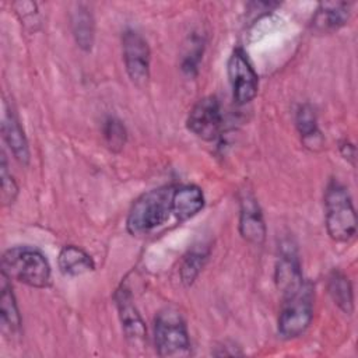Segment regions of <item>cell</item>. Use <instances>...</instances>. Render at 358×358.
<instances>
[{
  "label": "cell",
  "instance_id": "obj_7",
  "mask_svg": "<svg viewBox=\"0 0 358 358\" xmlns=\"http://www.w3.org/2000/svg\"><path fill=\"white\" fill-rule=\"evenodd\" d=\"M228 77L236 103H248L256 96L259 78L248 59V55L241 48L234 49L229 56Z\"/></svg>",
  "mask_w": 358,
  "mask_h": 358
},
{
  "label": "cell",
  "instance_id": "obj_15",
  "mask_svg": "<svg viewBox=\"0 0 358 358\" xmlns=\"http://www.w3.org/2000/svg\"><path fill=\"white\" fill-rule=\"evenodd\" d=\"M0 322L1 330L8 336L20 333L21 316L17 308V302L13 289L8 284V277L1 271L0 275Z\"/></svg>",
  "mask_w": 358,
  "mask_h": 358
},
{
  "label": "cell",
  "instance_id": "obj_23",
  "mask_svg": "<svg viewBox=\"0 0 358 358\" xmlns=\"http://www.w3.org/2000/svg\"><path fill=\"white\" fill-rule=\"evenodd\" d=\"M190 48L186 50L183 60H182V69L187 74H193L197 70L200 57L203 55V39L200 36L193 35L189 39Z\"/></svg>",
  "mask_w": 358,
  "mask_h": 358
},
{
  "label": "cell",
  "instance_id": "obj_12",
  "mask_svg": "<svg viewBox=\"0 0 358 358\" xmlns=\"http://www.w3.org/2000/svg\"><path fill=\"white\" fill-rule=\"evenodd\" d=\"M275 282L282 295L296 289L303 282L299 259L295 248L291 243L281 246L280 257L275 266Z\"/></svg>",
  "mask_w": 358,
  "mask_h": 358
},
{
  "label": "cell",
  "instance_id": "obj_5",
  "mask_svg": "<svg viewBox=\"0 0 358 358\" xmlns=\"http://www.w3.org/2000/svg\"><path fill=\"white\" fill-rule=\"evenodd\" d=\"M278 316V334L291 340L306 331L313 319V288L303 281L296 289L284 294Z\"/></svg>",
  "mask_w": 358,
  "mask_h": 358
},
{
  "label": "cell",
  "instance_id": "obj_3",
  "mask_svg": "<svg viewBox=\"0 0 358 358\" xmlns=\"http://www.w3.org/2000/svg\"><path fill=\"white\" fill-rule=\"evenodd\" d=\"M324 218L329 236L336 242H348L357 232V214L345 186L331 180L324 192Z\"/></svg>",
  "mask_w": 358,
  "mask_h": 358
},
{
  "label": "cell",
  "instance_id": "obj_8",
  "mask_svg": "<svg viewBox=\"0 0 358 358\" xmlns=\"http://www.w3.org/2000/svg\"><path fill=\"white\" fill-rule=\"evenodd\" d=\"M186 126L201 140H215L222 127V112L218 99L213 95L199 99L189 112Z\"/></svg>",
  "mask_w": 358,
  "mask_h": 358
},
{
  "label": "cell",
  "instance_id": "obj_19",
  "mask_svg": "<svg viewBox=\"0 0 358 358\" xmlns=\"http://www.w3.org/2000/svg\"><path fill=\"white\" fill-rule=\"evenodd\" d=\"M327 291L333 302L347 315L354 312V294L348 277L340 270H333L327 278Z\"/></svg>",
  "mask_w": 358,
  "mask_h": 358
},
{
  "label": "cell",
  "instance_id": "obj_9",
  "mask_svg": "<svg viewBox=\"0 0 358 358\" xmlns=\"http://www.w3.org/2000/svg\"><path fill=\"white\" fill-rule=\"evenodd\" d=\"M239 232L252 245H262L266 239V225L260 206L250 190H242L239 199Z\"/></svg>",
  "mask_w": 358,
  "mask_h": 358
},
{
  "label": "cell",
  "instance_id": "obj_11",
  "mask_svg": "<svg viewBox=\"0 0 358 358\" xmlns=\"http://www.w3.org/2000/svg\"><path fill=\"white\" fill-rule=\"evenodd\" d=\"M119 317L127 341L133 345H141L145 340V324L133 303V296L127 287L122 285L115 294Z\"/></svg>",
  "mask_w": 358,
  "mask_h": 358
},
{
  "label": "cell",
  "instance_id": "obj_13",
  "mask_svg": "<svg viewBox=\"0 0 358 358\" xmlns=\"http://www.w3.org/2000/svg\"><path fill=\"white\" fill-rule=\"evenodd\" d=\"M1 133L8 144L14 158L22 164L28 165L29 162V148L28 141L24 134V130L20 124V120L13 109L8 106L7 102H3V116H1Z\"/></svg>",
  "mask_w": 358,
  "mask_h": 358
},
{
  "label": "cell",
  "instance_id": "obj_18",
  "mask_svg": "<svg viewBox=\"0 0 358 358\" xmlns=\"http://www.w3.org/2000/svg\"><path fill=\"white\" fill-rule=\"evenodd\" d=\"M295 124L302 138V143L306 147H309L310 150H316L322 147L323 138L317 127L316 113L309 103H303L298 108L296 116H295Z\"/></svg>",
  "mask_w": 358,
  "mask_h": 358
},
{
  "label": "cell",
  "instance_id": "obj_6",
  "mask_svg": "<svg viewBox=\"0 0 358 358\" xmlns=\"http://www.w3.org/2000/svg\"><path fill=\"white\" fill-rule=\"evenodd\" d=\"M122 50L126 71L130 80L144 87L150 78V46L144 36L134 29H126L122 35Z\"/></svg>",
  "mask_w": 358,
  "mask_h": 358
},
{
  "label": "cell",
  "instance_id": "obj_17",
  "mask_svg": "<svg viewBox=\"0 0 358 358\" xmlns=\"http://www.w3.org/2000/svg\"><path fill=\"white\" fill-rule=\"evenodd\" d=\"M59 268L64 275H81L95 268L92 257L81 248L74 245L64 246L59 253Z\"/></svg>",
  "mask_w": 358,
  "mask_h": 358
},
{
  "label": "cell",
  "instance_id": "obj_20",
  "mask_svg": "<svg viewBox=\"0 0 358 358\" xmlns=\"http://www.w3.org/2000/svg\"><path fill=\"white\" fill-rule=\"evenodd\" d=\"M210 250L204 246H196L183 257L182 266H180V280L182 282L189 287L194 282L200 271L203 270L207 259H208Z\"/></svg>",
  "mask_w": 358,
  "mask_h": 358
},
{
  "label": "cell",
  "instance_id": "obj_21",
  "mask_svg": "<svg viewBox=\"0 0 358 358\" xmlns=\"http://www.w3.org/2000/svg\"><path fill=\"white\" fill-rule=\"evenodd\" d=\"M102 133H103L106 145L112 151H120L124 147L126 138H127V131H126L124 124L119 119H116L113 116L106 117V120L103 122Z\"/></svg>",
  "mask_w": 358,
  "mask_h": 358
},
{
  "label": "cell",
  "instance_id": "obj_16",
  "mask_svg": "<svg viewBox=\"0 0 358 358\" xmlns=\"http://www.w3.org/2000/svg\"><path fill=\"white\" fill-rule=\"evenodd\" d=\"M71 31L76 43L85 52L92 49L95 38V21L85 4H77L71 13Z\"/></svg>",
  "mask_w": 358,
  "mask_h": 358
},
{
  "label": "cell",
  "instance_id": "obj_22",
  "mask_svg": "<svg viewBox=\"0 0 358 358\" xmlns=\"http://www.w3.org/2000/svg\"><path fill=\"white\" fill-rule=\"evenodd\" d=\"M0 178H1V200H3V204L4 206L13 204L17 194H18V186H17L13 175L7 169V161H6L4 154H1Z\"/></svg>",
  "mask_w": 358,
  "mask_h": 358
},
{
  "label": "cell",
  "instance_id": "obj_2",
  "mask_svg": "<svg viewBox=\"0 0 358 358\" xmlns=\"http://www.w3.org/2000/svg\"><path fill=\"white\" fill-rule=\"evenodd\" d=\"M1 271L25 285L45 288L50 284V266L48 259L35 248L15 246L3 255Z\"/></svg>",
  "mask_w": 358,
  "mask_h": 358
},
{
  "label": "cell",
  "instance_id": "obj_10",
  "mask_svg": "<svg viewBox=\"0 0 358 358\" xmlns=\"http://www.w3.org/2000/svg\"><path fill=\"white\" fill-rule=\"evenodd\" d=\"M351 3L322 1L312 15L309 28L313 35H329L344 27L351 14Z\"/></svg>",
  "mask_w": 358,
  "mask_h": 358
},
{
  "label": "cell",
  "instance_id": "obj_1",
  "mask_svg": "<svg viewBox=\"0 0 358 358\" xmlns=\"http://www.w3.org/2000/svg\"><path fill=\"white\" fill-rule=\"evenodd\" d=\"M175 186H161L143 193L131 206L126 227L134 235H147L165 224L172 215V196Z\"/></svg>",
  "mask_w": 358,
  "mask_h": 358
},
{
  "label": "cell",
  "instance_id": "obj_24",
  "mask_svg": "<svg viewBox=\"0 0 358 358\" xmlns=\"http://www.w3.org/2000/svg\"><path fill=\"white\" fill-rule=\"evenodd\" d=\"M340 150H341V154H343V157H344L345 159L350 158L351 162H354V159H355V147H354L351 143H348V141L341 143Z\"/></svg>",
  "mask_w": 358,
  "mask_h": 358
},
{
  "label": "cell",
  "instance_id": "obj_4",
  "mask_svg": "<svg viewBox=\"0 0 358 358\" xmlns=\"http://www.w3.org/2000/svg\"><path fill=\"white\" fill-rule=\"evenodd\" d=\"M154 340L159 357L179 358L192 354L186 322L175 308L166 306L157 313L154 320Z\"/></svg>",
  "mask_w": 358,
  "mask_h": 358
},
{
  "label": "cell",
  "instance_id": "obj_14",
  "mask_svg": "<svg viewBox=\"0 0 358 358\" xmlns=\"http://www.w3.org/2000/svg\"><path fill=\"white\" fill-rule=\"evenodd\" d=\"M204 207V194L196 185L178 186L172 196V215L179 221L194 217Z\"/></svg>",
  "mask_w": 358,
  "mask_h": 358
}]
</instances>
